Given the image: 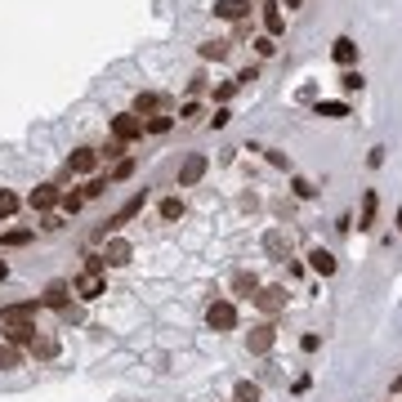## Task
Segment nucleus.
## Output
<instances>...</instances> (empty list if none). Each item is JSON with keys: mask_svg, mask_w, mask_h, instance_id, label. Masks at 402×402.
I'll return each mask as SVG.
<instances>
[{"mask_svg": "<svg viewBox=\"0 0 402 402\" xmlns=\"http://www.w3.org/2000/svg\"><path fill=\"white\" fill-rule=\"evenodd\" d=\"M143 206H148V188H143V192H134V197L125 201V206H121V210H116L112 220L103 224V237H108V232H121V228L134 220V215H143Z\"/></svg>", "mask_w": 402, "mask_h": 402, "instance_id": "obj_1", "label": "nucleus"}, {"mask_svg": "<svg viewBox=\"0 0 402 402\" xmlns=\"http://www.w3.org/2000/svg\"><path fill=\"white\" fill-rule=\"evenodd\" d=\"M112 139H116V143H134V139H143V116H134V112L112 116Z\"/></svg>", "mask_w": 402, "mask_h": 402, "instance_id": "obj_2", "label": "nucleus"}, {"mask_svg": "<svg viewBox=\"0 0 402 402\" xmlns=\"http://www.w3.org/2000/svg\"><path fill=\"white\" fill-rule=\"evenodd\" d=\"M206 326L210 331H232L237 326V309H232V299H215L206 309Z\"/></svg>", "mask_w": 402, "mask_h": 402, "instance_id": "obj_3", "label": "nucleus"}, {"mask_svg": "<svg viewBox=\"0 0 402 402\" xmlns=\"http://www.w3.org/2000/svg\"><path fill=\"white\" fill-rule=\"evenodd\" d=\"M72 295H76V299H86V304H90V299L108 295V277H103V273H81V277L72 282Z\"/></svg>", "mask_w": 402, "mask_h": 402, "instance_id": "obj_4", "label": "nucleus"}, {"mask_svg": "<svg viewBox=\"0 0 402 402\" xmlns=\"http://www.w3.org/2000/svg\"><path fill=\"white\" fill-rule=\"evenodd\" d=\"M206 170H210V161H206V157H201V153H192L188 161H183V165H179V188H197V183H201V179H206Z\"/></svg>", "mask_w": 402, "mask_h": 402, "instance_id": "obj_5", "label": "nucleus"}, {"mask_svg": "<svg viewBox=\"0 0 402 402\" xmlns=\"http://www.w3.org/2000/svg\"><path fill=\"white\" fill-rule=\"evenodd\" d=\"M273 344H277V326H273V322L250 326V335H246V349H250V354H268Z\"/></svg>", "mask_w": 402, "mask_h": 402, "instance_id": "obj_6", "label": "nucleus"}, {"mask_svg": "<svg viewBox=\"0 0 402 402\" xmlns=\"http://www.w3.org/2000/svg\"><path fill=\"white\" fill-rule=\"evenodd\" d=\"M250 0H215V19H224V23H246L250 19Z\"/></svg>", "mask_w": 402, "mask_h": 402, "instance_id": "obj_7", "label": "nucleus"}, {"mask_svg": "<svg viewBox=\"0 0 402 402\" xmlns=\"http://www.w3.org/2000/svg\"><path fill=\"white\" fill-rule=\"evenodd\" d=\"M134 259V246L125 242V237H108V246H103V264L108 268H125Z\"/></svg>", "mask_w": 402, "mask_h": 402, "instance_id": "obj_8", "label": "nucleus"}, {"mask_svg": "<svg viewBox=\"0 0 402 402\" xmlns=\"http://www.w3.org/2000/svg\"><path fill=\"white\" fill-rule=\"evenodd\" d=\"M31 210H41V215H49L54 206H63V192L54 188V183H41V188H31Z\"/></svg>", "mask_w": 402, "mask_h": 402, "instance_id": "obj_9", "label": "nucleus"}, {"mask_svg": "<svg viewBox=\"0 0 402 402\" xmlns=\"http://www.w3.org/2000/svg\"><path fill=\"white\" fill-rule=\"evenodd\" d=\"M250 299H255L264 313H282V309H287V287H259Z\"/></svg>", "mask_w": 402, "mask_h": 402, "instance_id": "obj_10", "label": "nucleus"}, {"mask_svg": "<svg viewBox=\"0 0 402 402\" xmlns=\"http://www.w3.org/2000/svg\"><path fill=\"white\" fill-rule=\"evenodd\" d=\"M36 335H41L36 322H5V344H14V349H27Z\"/></svg>", "mask_w": 402, "mask_h": 402, "instance_id": "obj_11", "label": "nucleus"}, {"mask_svg": "<svg viewBox=\"0 0 402 402\" xmlns=\"http://www.w3.org/2000/svg\"><path fill=\"white\" fill-rule=\"evenodd\" d=\"M157 112H170V98L165 94H134V116H157Z\"/></svg>", "mask_w": 402, "mask_h": 402, "instance_id": "obj_12", "label": "nucleus"}, {"mask_svg": "<svg viewBox=\"0 0 402 402\" xmlns=\"http://www.w3.org/2000/svg\"><path fill=\"white\" fill-rule=\"evenodd\" d=\"M41 299H23V304H5L0 309V322H36Z\"/></svg>", "mask_w": 402, "mask_h": 402, "instance_id": "obj_13", "label": "nucleus"}, {"mask_svg": "<svg viewBox=\"0 0 402 402\" xmlns=\"http://www.w3.org/2000/svg\"><path fill=\"white\" fill-rule=\"evenodd\" d=\"M58 349H63V344H58V335H36V340L27 344V354L36 358V362H54V358H58Z\"/></svg>", "mask_w": 402, "mask_h": 402, "instance_id": "obj_14", "label": "nucleus"}, {"mask_svg": "<svg viewBox=\"0 0 402 402\" xmlns=\"http://www.w3.org/2000/svg\"><path fill=\"white\" fill-rule=\"evenodd\" d=\"M41 304L63 313L67 304H72V287H67V282H49V287H45V295H41Z\"/></svg>", "mask_w": 402, "mask_h": 402, "instance_id": "obj_15", "label": "nucleus"}, {"mask_svg": "<svg viewBox=\"0 0 402 402\" xmlns=\"http://www.w3.org/2000/svg\"><path fill=\"white\" fill-rule=\"evenodd\" d=\"M94 165H98V153H94V148H76V153L67 157V175H90Z\"/></svg>", "mask_w": 402, "mask_h": 402, "instance_id": "obj_16", "label": "nucleus"}, {"mask_svg": "<svg viewBox=\"0 0 402 402\" xmlns=\"http://www.w3.org/2000/svg\"><path fill=\"white\" fill-rule=\"evenodd\" d=\"M331 58L340 63V67H354V63H358V45H354V36H335Z\"/></svg>", "mask_w": 402, "mask_h": 402, "instance_id": "obj_17", "label": "nucleus"}, {"mask_svg": "<svg viewBox=\"0 0 402 402\" xmlns=\"http://www.w3.org/2000/svg\"><path fill=\"white\" fill-rule=\"evenodd\" d=\"M376 210H380V197H376V188H366V192H362V215H358V228H362V232L376 228Z\"/></svg>", "mask_w": 402, "mask_h": 402, "instance_id": "obj_18", "label": "nucleus"}, {"mask_svg": "<svg viewBox=\"0 0 402 402\" xmlns=\"http://www.w3.org/2000/svg\"><path fill=\"white\" fill-rule=\"evenodd\" d=\"M313 112L326 116V121H340V116H349V103H344V98H317Z\"/></svg>", "mask_w": 402, "mask_h": 402, "instance_id": "obj_19", "label": "nucleus"}, {"mask_svg": "<svg viewBox=\"0 0 402 402\" xmlns=\"http://www.w3.org/2000/svg\"><path fill=\"white\" fill-rule=\"evenodd\" d=\"M309 264H313V273H322V277H331L335 268H340V264H335V255H331V250H322V246L309 250Z\"/></svg>", "mask_w": 402, "mask_h": 402, "instance_id": "obj_20", "label": "nucleus"}, {"mask_svg": "<svg viewBox=\"0 0 402 402\" xmlns=\"http://www.w3.org/2000/svg\"><path fill=\"white\" fill-rule=\"evenodd\" d=\"M264 31H268V36H282V31H287V19H282V9L277 5H264Z\"/></svg>", "mask_w": 402, "mask_h": 402, "instance_id": "obj_21", "label": "nucleus"}, {"mask_svg": "<svg viewBox=\"0 0 402 402\" xmlns=\"http://www.w3.org/2000/svg\"><path fill=\"white\" fill-rule=\"evenodd\" d=\"M264 250H268V255H273V259H282V255H287V250H291L287 232H282V228H273V232H268V237H264Z\"/></svg>", "mask_w": 402, "mask_h": 402, "instance_id": "obj_22", "label": "nucleus"}, {"mask_svg": "<svg viewBox=\"0 0 402 402\" xmlns=\"http://www.w3.org/2000/svg\"><path fill=\"white\" fill-rule=\"evenodd\" d=\"M201 58H206V63H224L228 58V41H206V45H201Z\"/></svg>", "mask_w": 402, "mask_h": 402, "instance_id": "obj_23", "label": "nucleus"}, {"mask_svg": "<svg viewBox=\"0 0 402 402\" xmlns=\"http://www.w3.org/2000/svg\"><path fill=\"white\" fill-rule=\"evenodd\" d=\"M161 220H165V224L183 220V197H165V201H161Z\"/></svg>", "mask_w": 402, "mask_h": 402, "instance_id": "obj_24", "label": "nucleus"}, {"mask_svg": "<svg viewBox=\"0 0 402 402\" xmlns=\"http://www.w3.org/2000/svg\"><path fill=\"white\" fill-rule=\"evenodd\" d=\"M31 237H36V228H9L5 237H0V246H27Z\"/></svg>", "mask_w": 402, "mask_h": 402, "instance_id": "obj_25", "label": "nucleus"}, {"mask_svg": "<svg viewBox=\"0 0 402 402\" xmlns=\"http://www.w3.org/2000/svg\"><path fill=\"white\" fill-rule=\"evenodd\" d=\"M232 291H237V295H255L259 291V277L255 273H237V277H232Z\"/></svg>", "mask_w": 402, "mask_h": 402, "instance_id": "obj_26", "label": "nucleus"}, {"mask_svg": "<svg viewBox=\"0 0 402 402\" xmlns=\"http://www.w3.org/2000/svg\"><path fill=\"white\" fill-rule=\"evenodd\" d=\"M14 215H19V192L0 188V220H14Z\"/></svg>", "mask_w": 402, "mask_h": 402, "instance_id": "obj_27", "label": "nucleus"}, {"mask_svg": "<svg viewBox=\"0 0 402 402\" xmlns=\"http://www.w3.org/2000/svg\"><path fill=\"white\" fill-rule=\"evenodd\" d=\"M170 125H175V116H165V112H157V116H148V121H143V134H165Z\"/></svg>", "mask_w": 402, "mask_h": 402, "instance_id": "obj_28", "label": "nucleus"}, {"mask_svg": "<svg viewBox=\"0 0 402 402\" xmlns=\"http://www.w3.org/2000/svg\"><path fill=\"white\" fill-rule=\"evenodd\" d=\"M19 362H23V349H14V344H0V371H14Z\"/></svg>", "mask_w": 402, "mask_h": 402, "instance_id": "obj_29", "label": "nucleus"}, {"mask_svg": "<svg viewBox=\"0 0 402 402\" xmlns=\"http://www.w3.org/2000/svg\"><path fill=\"white\" fill-rule=\"evenodd\" d=\"M340 90H344V94H358V90H362V72H354V67H349V72L340 76Z\"/></svg>", "mask_w": 402, "mask_h": 402, "instance_id": "obj_30", "label": "nucleus"}, {"mask_svg": "<svg viewBox=\"0 0 402 402\" xmlns=\"http://www.w3.org/2000/svg\"><path fill=\"white\" fill-rule=\"evenodd\" d=\"M237 402H259V384L255 380H242L237 384Z\"/></svg>", "mask_w": 402, "mask_h": 402, "instance_id": "obj_31", "label": "nucleus"}, {"mask_svg": "<svg viewBox=\"0 0 402 402\" xmlns=\"http://www.w3.org/2000/svg\"><path fill=\"white\" fill-rule=\"evenodd\" d=\"M130 175H134V161H116V170L108 175V183H125Z\"/></svg>", "mask_w": 402, "mask_h": 402, "instance_id": "obj_32", "label": "nucleus"}, {"mask_svg": "<svg viewBox=\"0 0 402 402\" xmlns=\"http://www.w3.org/2000/svg\"><path fill=\"white\" fill-rule=\"evenodd\" d=\"M237 90H242V86H237V81H224V86H220V90H215V103H228V98H232V94H237Z\"/></svg>", "mask_w": 402, "mask_h": 402, "instance_id": "obj_33", "label": "nucleus"}, {"mask_svg": "<svg viewBox=\"0 0 402 402\" xmlns=\"http://www.w3.org/2000/svg\"><path fill=\"white\" fill-rule=\"evenodd\" d=\"M81 206H86V197H81V192H63V210L67 215H76Z\"/></svg>", "mask_w": 402, "mask_h": 402, "instance_id": "obj_34", "label": "nucleus"}, {"mask_svg": "<svg viewBox=\"0 0 402 402\" xmlns=\"http://www.w3.org/2000/svg\"><path fill=\"white\" fill-rule=\"evenodd\" d=\"M108 188H112L108 179H90V183H86V192H81V197H103Z\"/></svg>", "mask_w": 402, "mask_h": 402, "instance_id": "obj_35", "label": "nucleus"}, {"mask_svg": "<svg viewBox=\"0 0 402 402\" xmlns=\"http://www.w3.org/2000/svg\"><path fill=\"white\" fill-rule=\"evenodd\" d=\"M273 49H277L273 36H259V41H255V54H259V58H273Z\"/></svg>", "mask_w": 402, "mask_h": 402, "instance_id": "obj_36", "label": "nucleus"}, {"mask_svg": "<svg viewBox=\"0 0 402 402\" xmlns=\"http://www.w3.org/2000/svg\"><path fill=\"white\" fill-rule=\"evenodd\" d=\"M291 188H295V197H304V201H309V197L317 192V188H313V183H309V179H299V175H295V183H291Z\"/></svg>", "mask_w": 402, "mask_h": 402, "instance_id": "obj_37", "label": "nucleus"}, {"mask_svg": "<svg viewBox=\"0 0 402 402\" xmlns=\"http://www.w3.org/2000/svg\"><path fill=\"white\" fill-rule=\"evenodd\" d=\"M268 161H273L277 170H291V157H287V153H277V148H268Z\"/></svg>", "mask_w": 402, "mask_h": 402, "instance_id": "obj_38", "label": "nucleus"}, {"mask_svg": "<svg viewBox=\"0 0 402 402\" xmlns=\"http://www.w3.org/2000/svg\"><path fill=\"white\" fill-rule=\"evenodd\" d=\"M250 81H259V67H255V63H250V67H242V72H237V86H250Z\"/></svg>", "mask_w": 402, "mask_h": 402, "instance_id": "obj_39", "label": "nucleus"}, {"mask_svg": "<svg viewBox=\"0 0 402 402\" xmlns=\"http://www.w3.org/2000/svg\"><path fill=\"white\" fill-rule=\"evenodd\" d=\"M121 153H125V143H116V139H112V143H108V148H103V153H98V157H103V161H116Z\"/></svg>", "mask_w": 402, "mask_h": 402, "instance_id": "obj_40", "label": "nucleus"}, {"mask_svg": "<svg viewBox=\"0 0 402 402\" xmlns=\"http://www.w3.org/2000/svg\"><path fill=\"white\" fill-rule=\"evenodd\" d=\"M228 121H232V112H228V108H220V112H215V116H210V125H215V130H224Z\"/></svg>", "mask_w": 402, "mask_h": 402, "instance_id": "obj_41", "label": "nucleus"}, {"mask_svg": "<svg viewBox=\"0 0 402 402\" xmlns=\"http://www.w3.org/2000/svg\"><path fill=\"white\" fill-rule=\"evenodd\" d=\"M197 116H201L197 103H183V108H179V121H197Z\"/></svg>", "mask_w": 402, "mask_h": 402, "instance_id": "obj_42", "label": "nucleus"}, {"mask_svg": "<svg viewBox=\"0 0 402 402\" xmlns=\"http://www.w3.org/2000/svg\"><path fill=\"white\" fill-rule=\"evenodd\" d=\"M366 165H371V170H380V165H384V148H371V153H366Z\"/></svg>", "mask_w": 402, "mask_h": 402, "instance_id": "obj_43", "label": "nucleus"}, {"mask_svg": "<svg viewBox=\"0 0 402 402\" xmlns=\"http://www.w3.org/2000/svg\"><path fill=\"white\" fill-rule=\"evenodd\" d=\"M41 228H45V232H58V228H63V220H58V215H45Z\"/></svg>", "mask_w": 402, "mask_h": 402, "instance_id": "obj_44", "label": "nucleus"}, {"mask_svg": "<svg viewBox=\"0 0 402 402\" xmlns=\"http://www.w3.org/2000/svg\"><path fill=\"white\" fill-rule=\"evenodd\" d=\"M317 344H322L317 335H304V340H299V349H304V354H317Z\"/></svg>", "mask_w": 402, "mask_h": 402, "instance_id": "obj_45", "label": "nucleus"}, {"mask_svg": "<svg viewBox=\"0 0 402 402\" xmlns=\"http://www.w3.org/2000/svg\"><path fill=\"white\" fill-rule=\"evenodd\" d=\"M5 277H9V264H5V259H0V282H5Z\"/></svg>", "mask_w": 402, "mask_h": 402, "instance_id": "obj_46", "label": "nucleus"}, {"mask_svg": "<svg viewBox=\"0 0 402 402\" xmlns=\"http://www.w3.org/2000/svg\"><path fill=\"white\" fill-rule=\"evenodd\" d=\"M299 5H304V0H287V9H299Z\"/></svg>", "mask_w": 402, "mask_h": 402, "instance_id": "obj_47", "label": "nucleus"}, {"mask_svg": "<svg viewBox=\"0 0 402 402\" xmlns=\"http://www.w3.org/2000/svg\"><path fill=\"white\" fill-rule=\"evenodd\" d=\"M393 389H398V393H402V376H398V380H393Z\"/></svg>", "mask_w": 402, "mask_h": 402, "instance_id": "obj_48", "label": "nucleus"}, {"mask_svg": "<svg viewBox=\"0 0 402 402\" xmlns=\"http://www.w3.org/2000/svg\"><path fill=\"white\" fill-rule=\"evenodd\" d=\"M398 232H402V206H398Z\"/></svg>", "mask_w": 402, "mask_h": 402, "instance_id": "obj_49", "label": "nucleus"}]
</instances>
